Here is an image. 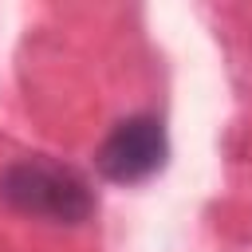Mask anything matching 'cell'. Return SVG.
Instances as JSON below:
<instances>
[{
	"label": "cell",
	"instance_id": "cell-2",
	"mask_svg": "<svg viewBox=\"0 0 252 252\" xmlns=\"http://www.w3.org/2000/svg\"><path fill=\"white\" fill-rule=\"evenodd\" d=\"M165 154H169V142H165L161 118L130 114L102 138V146L94 154V165L114 185H138V181L154 177L165 165Z\"/></svg>",
	"mask_w": 252,
	"mask_h": 252
},
{
	"label": "cell",
	"instance_id": "cell-1",
	"mask_svg": "<svg viewBox=\"0 0 252 252\" xmlns=\"http://www.w3.org/2000/svg\"><path fill=\"white\" fill-rule=\"evenodd\" d=\"M0 201L24 217L51 224H83L94 213V193L87 177L55 158H20L0 173Z\"/></svg>",
	"mask_w": 252,
	"mask_h": 252
}]
</instances>
